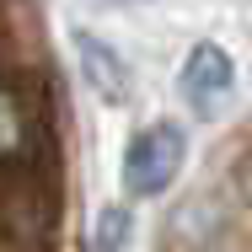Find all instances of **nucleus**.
Segmentation results:
<instances>
[{
  "label": "nucleus",
  "instance_id": "5",
  "mask_svg": "<svg viewBox=\"0 0 252 252\" xmlns=\"http://www.w3.org/2000/svg\"><path fill=\"white\" fill-rule=\"evenodd\" d=\"M118 231H124V215H107V225H102V252H113Z\"/></svg>",
  "mask_w": 252,
  "mask_h": 252
},
{
  "label": "nucleus",
  "instance_id": "1",
  "mask_svg": "<svg viewBox=\"0 0 252 252\" xmlns=\"http://www.w3.org/2000/svg\"><path fill=\"white\" fill-rule=\"evenodd\" d=\"M177 166H183V129L156 124V129H145L129 145V156H124V183H129V193L151 199V193H161L177 177Z\"/></svg>",
  "mask_w": 252,
  "mask_h": 252
},
{
  "label": "nucleus",
  "instance_id": "4",
  "mask_svg": "<svg viewBox=\"0 0 252 252\" xmlns=\"http://www.w3.org/2000/svg\"><path fill=\"white\" fill-rule=\"evenodd\" d=\"M81 59L97 70V86H102V92H118V86H124V70L113 64V54L102 49L97 38H81Z\"/></svg>",
  "mask_w": 252,
  "mask_h": 252
},
{
  "label": "nucleus",
  "instance_id": "2",
  "mask_svg": "<svg viewBox=\"0 0 252 252\" xmlns=\"http://www.w3.org/2000/svg\"><path fill=\"white\" fill-rule=\"evenodd\" d=\"M231 81H236V70H231L225 49H215V43H199V49L188 54L183 86H188V102H193L199 113H209V107H220V102L231 97Z\"/></svg>",
  "mask_w": 252,
  "mask_h": 252
},
{
  "label": "nucleus",
  "instance_id": "3",
  "mask_svg": "<svg viewBox=\"0 0 252 252\" xmlns=\"http://www.w3.org/2000/svg\"><path fill=\"white\" fill-rule=\"evenodd\" d=\"M27 140H32L27 107H22V97H16L11 86H0V166L16 161V156L27 151Z\"/></svg>",
  "mask_w": 252,
  "mask_h": 252
},
{
  "label": "nucleus",
  "instance_id": "6",
  "mask_svg": "<svg viewBox=\"0 0 252 252\" xmlns=\"http://www.w3.org/2000/svg\"><path fill=\"white\" fill-rule=\"evenodd\" d=\"M242 193H247V204H252V151L242 156Z\"/></svg>",
  "mask_w": 252,
  "mask_h": 252
}]
</instances>
